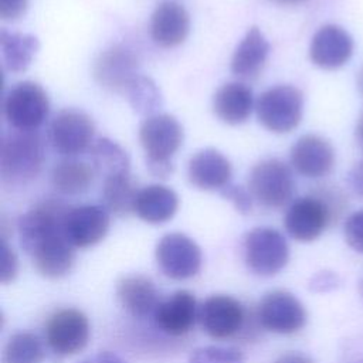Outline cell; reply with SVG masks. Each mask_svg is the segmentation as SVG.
Instances as JSON below:
<instances>
[{"label": "cell", "instance_id": "obj_1", "mask_svg": "<svg viewBox=\"0 0 363 363\" xmlns=\"http://www.w3.org/2000/svg\"><path fill=\"white\" fill-rule=\"evenodd\" d=\"M68 208L60 200L47 199L18 218L23 250L31 257L35 269L50 279L67 275L75 261V247L64 231Z\"/></svg>", "mask_w": 363, "mask_h": 363}, {"label": "cell", "instance_id": "obj_2", "mask_svg": "<svg viewBox=\"0 0 363 363\" xmlns=\"http://www.w3.org/2000/svg\"><path fill=\"white\" fill-rule=\"evenodd\" d=\"M45 159L44 142L35 130H14L3 138L0 149L1 180L10 186L31 182Z\"/></svg>", "mask_w": 363, "mask_h": 363}, {"label": "cell", "instance_id": "obj_3", "mask_svg": "<svg viewBox=\"0 0 363 363\" xmlns=\"http://www.w3.org/2000/svg\"><path fill=\"white\" fill-rule=\"evenodd\" d=\"M139 140L146 153V164L155 177L166 179L173 172L172 156L183 143V128L169 113L146 118L139 128Z\"/></svg>", "mask_w": 363, "mask_h": 363}, {"label": "cell", "instance_id": "obj_4", "mask_svg": "<svg viewBox=\"0 0 363 363\" xmlns=\"http://www.w3.org/2000/svg\"><path fill=\"white\" fill-rule=\"evenodd\" d=\"M248 190L254 200L267 208L286 206L295 193V180L289 166L279 159H264L250 173Z\"/></svg>", "mask_w": 363, "mask_h": 363}, {"label": "cell", "instance_id": "obj_5", "mask_svg": "<svg viewBox=\"0 0 363 363\" xmlns=\"http://www.w3.org/2000/svg\"><path fill=\"white\" fill-rule=\"evenodd\" d=\"M255 109L264 128L274 133H288L302 119L303 95L292 85H278L259 95Z\"/></svg>", "mask_w": 363, "mask_h": 363}, {"label": "cell", "instance_id": "obj_6", "mask_svg": "<svg viewBox=\"0 0 363 363\" xmlns=\"http://www.w3.org/2000/svg\"><path fill=\"white\" fill-rule=\"evenodd\" d=\"M244 255L248 268L257 275L278 274L289 261L285 237L271 227H255L244 238Z\"/></svg>", "mask_w": 363, "mask_h": 363}, {"label": "cell", "instance_id": "obj_7", "mask_svg": "<svg viewBox=\"0 0 363 363\" xmlns=\"http://www.w3.org/2000/svg\"><path fill=\"white\" fill-rule=\"evenodd\" d=\"M50 112V101L41 85L23 81L16 84L4 99V116L16 130H35Z\"/></svg>", "mask_w": 363, "mask_h": 363}, {"label": "cell", "instance_id": "obj_8", "mask_svg": "<svg viewBox=\"0 0 363 363\" xmlns=\"http://www.w3.org/2000/svg\"><path fill=\"white\" fill-rule=\"evenodd\" d=\"M156 261L162 272L172 279H189L201 268V250L194 240L182 233L163 235L156 245Z\"/></svg>", "mask_w": 363, "mask_h": 363}, {"label": "cell", "instance_id": "obj_9", "mask_svg": "<svg viewBox=\"0 0 363 363\" xmlns=\"http://www.w3.org/2000/svg\"><path fill=\"white\" fill-rule=\"evenodd\" d=\"M89 333L86 315L74 308L57 311L45 325L47 345L60 356H71L81 352L88 345Z\"/></svg>", "mask_w": 363, "mask_h": 363}, {"label": "cell", "instance_id": "obj_10", "mask_svg": "<svg viewBox=\"0 0 363 363\" xmlns=\"http://www.w3.org/2000/svg\"><path fill=\"white\" fill-rule=\"evenodd\" d=\"M95 125L89 115L77 109H64L51 121L48 138L60 155L77 156L92 146Z\"/></svg>", "mask_w": 363, "mask_h": 363}, {"label": "cell", "instance_id": "obj_11", "mask_svg": "<svg viewBox=\"0 0 363 363\" xmlns=\"http://www.w3.org/2000/svg\"><path fill=\"white\" fill-rule=\"evenodd\" d=\"M258 320L265 330L291 335L306 323V311L302 302L291 292L277 289L265 294L258 305Z\"/></svg>", "mask_w": 363, "mask_h": 363}, {"label": "cell", "instance_id": "obj_12", "mask_svg": "<svg viewBox=\"0 0 363 363\" xmlns=\"http://www.w3.org/2000/svg\"><path fill=\"white\" fill-rule=\"evenodd\" d=\"M332 220L333 214L326 203L312 193L291 203L284 217V225L294 240L309 242L316 240Z\"/></svg>", "mask_w": 363, "mask_h": 363}, {"label": "cell", "instance_id": "obj_13", "mask_svg": "<svg viewBox=\"0 0 363 363\" xmlns=\"http://www.w3.org/2000/svg\"><path fill=\"white\" fill-rule=\"evenodd\" d=\"M139 61L136 54L121 44L104 50L94 62L96 82L115 92H126L130 82L138 77Z\"/></svg>", "mask_w": 363, "mask_h": 363}, {"label": "cell", "instance_id": "obj_14", "mask_svg": "<svg viewBox=\"0 0 363 363\" xmlns=\"http://www.w3.org/2000/svg\"><path fill=\"white\" fill-rule=\"evenodd\" d=\"M109 211L96 204L71 207L64 220V231L75 248H88L101 242L109 231Z\"/></svg>", "mask_w": 363, "mask_h": 363}, {"label": "cell", "instance_id": "obj_15", "mask_svg": "<svg viewBox=\"0 0 363 363\" xmlns=\"http://www.w3.org/2000/svg\"><path fill=\"white\" fill-rule=\"evenodd\" d=\"M204 332L213 339H228L234 336L244 323V306L230 295H211L199 309Z\"/></svg>", "mask_w": 363, "mask_h": 363}, {"label": "cell", "instance_id": "obj_16", "mask_svg": "<svg viewBox=\"0 0 363 363\" xmlns=\"http://www.w3.org/2000/svg\"><path fill=\"white\" fill-rule=\"evenodd\" d=\"M353 54V38L336 24L322 26L312 37L309 45L311 61L323 69L343 67Z\"/></svg>", "mask_w": 363, "mask_h": 363}, {"label": "cell", "instance_id": "obj_17", "mask_svg": "<svg viewBox=\"0 0 363 363\" xmlns=\"http://www.w3.org/2000/svg\"><path fill=\"white\" fill-rule=\"evenodd\" d=\"M291 164L302 176L318 179L326 176L335 164V150L322 136L303 135L291 147Z\"/></svg>", "mask_w": 363, "mask_h": 363}, {"label": "cell", "instance_id": "obj_18", "mask_svg": "<svg viewBox=\"0 0 363 363\" xmlns=\"http://www.w3.org/2000/svg\"><path fill=\"white\" fill-rule=\"evenodd\" d=\"M199 315L197 302L190 291L182 289L162 299L153 313L156 326L170 335L182 336L187 333Z\"/></svg>", "mask_w": 363, "mask_h": 363}, {"label": "cell", "instance_id": "obj_19", "mask_svg": "<svg viewBox=\"0 0 363 363\" xmlns=\"http://www.w3.org/2000/svg\"><path fill=\"white\" fill-rule=\"evenodd\" d=\"M190 31V16L177 1H162L150 18V35L155 44L173 48L184 43Z\"/></svg>", "mask_w": 363, "mask_h": 363}, {"label": "cell", "instance_id": "obj_20", "mask_svg": "<svg viewBox=\"0 0 363 363\" xmlns=\"http://www.w3.org/2000/svg\"><path fill=\"white\" fill-rule=\"evenodd\" d=\"M233 174L230 160L218 150L207 147L191 156L187 166L190 183L200 190H223Z\"/></svg>", "mask_w": 363, "mask_h": 363}, {"label": "cell", "instance_id": "obj_21", "mask_svg": "<svg viewBox=\"0 0 363 363\" xmlns=\"http://www.w3.org/2000/svg\"><path fill=\"white\" fill-rule=\"evenodd\" d=\"M116 295L123 309L133 318H146L155 313L160 302L155 282L140 274L122 277L116 285Z\"/></svg>", "mask_w": 363, "mask_h": 363}, {"label": "cell", "instance_id": "obj_22", "mask_svg": "<svg viewBox=\"0 0 363 363\" xmlns=\"http://www.w3.org/2000/svg\"><path fill=\"white\" fill-rule=\"evenodd\" d=\"M269 50L271 47L264 33L252 26L231 57V72L244 79L257 78L268 60Z\"/></svg>", "mask_w": 363, "mask_h": 363}, {"label": "cell", "instance_id": "obj_23", "mask_svg": "<svg viewBox=\"0 0 363 363\" xmlns=\"http://www.w3.org/2000/svg\"><path fill=\"white\" fill-rule=\"evenodd\" d=\"M254 108V95L242 82H228L220 86L213 98L216 116L228 125L244 123Z\"/></svg>", "mask_w": 363, "mask_h": 363}, {"label": "cell", "instance_id": "obj_24", "mask_svg": "<svg viewBox=\"0 0 363 363\" xmlns=\"http://www.w3.org/2000/svg\"><path fill=\"white\" fill-rule=\"evenodd\" d=\"M177 208L179 197L176 191L162 184H149L140 189L135 203V214L149 224L169 221Z\"/></svg>", "mask_w": 363, "mask_h": 363}, {"label": "cell", "instance_id": "obj_25", "mask_svg": "<svg viewBox=\"0 0 363 363\" xmlns=\"http://www.w3.org/2000/svg\"><path fill=\"white\" fill-rule=\"evenodd\" d=\"M0 47L6 69L10 72H23L35 57L40 43L33 34L16 33L3 28L0 31Z\"/></svg>", "mask_w": 363, "mask_h": 363}, {"label": "cell", "instance_id": "obj_26", "mask_svg": "<svg viewBox=\"0 0 363 363\" xmlns=\"http://www.w3.org/2000/svg\"><path fill=\"white\" fill-rule=\"evenodd\" d=\"M95 170L84 162L67 159L58 162L51 170V184L67 196L85 193L94 182Z\"/></svg>", "mask_w": 363, "mask_h": 363}, {"label": "cell", "instance_id": "obj_27", "mask_svg": "<svg viewBox=\"0 0 363 363\" xmlns=\"http://www.w3.org/2000/svg\"><path fill=\"white\" fill-rule=\"evenodd\" d=\"M139 190L140 189H138L136 180L130 173L106 177L104 179L102 187L104 207L116 216L135 213V203Z\"/></svg>", "mask_w": 363, "mask_h": 363}, {"label": "cell", "instance_id": "obj_28", "mask_svg": "<svg viewBox=\"0 0 363 363\" xmlns=\"http://www.w3.org/2000/svg\"><path fill=\"white\" fill-rule=\"evenodd\" d=\"M91 160L95 173L104 176V179L130 173L128 153L108 138H101L91 146Z\"/></svg>", "mask_w": 363, "mask_h": 363}, {"label": "cell", "instance_id": "obj_29", "mask_svg": "<svg viewBox=\"0 0 363 363\" xmlns=\"http://www.w3.org/2000/svg\"><path fill=\"white\" fill-rule=\"evenodd\" d=\"M44 357L43 342L30 332H17L10 336L3 350V363H43Z\"/></svg>", "mask_w": 363, "mask_h": 363}, {"label": "cell", "instance_id": "obj_30", "mask_svg": "<svg viewBox=\"0 0 363 363\" xmlns=\"http://www.w3.org/2000/svg\"><path fill=\"white\" fill-rule=\"evenodd\" d=\"M128 99L133 111L146 118L156 115L155 112L162 105V95L153 79L138 75L126 89Z\"/></svg>", "mask_w": 363, "mask_h": 363}, {"label": "cell", "instance_id": "obj_31", "mask_svg": "<svg viewBox=\"0 0 363 363\" xmlns=\"http://www.w3.org/2000/svg\"><path fill=\"white\" fill-rule=\"evenodd\" d=\"M189 363H245V357L235 347L204 346L193 350Z\"/></svg>", "mask_w": 363, "mask_h": 363}, {"label": "cell", "instance_id": "obj_32", "mask_svg": "<svg viewBox=\"0 0 363 363\" xmlns=\"http://www.w3.org/2000/svg\"><path fill=\"white\" fill-rule=\"evenodd\" d=\"M343 231L349 247L363 254V210L352 213L346 218Z\"/></svg>", "mask_w": 363, "mask_h": 363}, {"label": "cell", "instance_id": "obj_33", "mask_svg": "<svg viewBox=\"0 0 363 363\" xmlns=\"http://www.w3.org/2000/svg\"><path fill=\"white\" fill-rule=\"evenodd\" d=\"M223 197L230 200L237 211L241 214H248L252 210V196L250 190H245L242 186H225L221 190Z\"/></svg>", "mask_w": 363, "mask_h": 363}, {"label": "cell", "instance_id": "obj_34", "mask_svg": "<svg viewBox=\"0 0 363 363\" xmlns=\"http://www.w3.org/2000/svg\"><path fill=\"white\" fill-rule=\"evenodd\" d=\"M18 272V259L13 248L6 242V238L1 240V271L0 281L1 284L11 282Z\"/></svg>", "mask_w": 363, "mask_h": 363}, {"label": "cell", "instance_id": "obj_35", "mask_svg": "<svg viewBox=\"0 0 363 363\" xmlns=\"http://www.w3.org/2000/svg\"><path fill=\"white\" fill-rule=\"evenodd\" d=\"M340 282V278L336 272L332 271H320L316 272L311 281H309V288L313 292H328L335 289Z\"/></svg>", "mask_w": 363, "mask_h": 363}, {"label": "cell", "instance_id": "obj_36", "mask_svg": "<svg viewBox=\"0 0 363 363\" xmlns=\"http://www.w3.org/2000/svg\"><path fill=\"white\" fill-rule=\"evenodd\" d=\"M28 6V0H0V17L11 21L21 17Z\"/></svg>", "mask_w": 363, "mask_h": 363}, {"label": "cell", "instance_id": "obj_37", "mask_svg": "<svg viewBox=\"0 0 363 363\" xmlns=\"http://www.w3.org/2000/svg\"><path fill=\"white\" fill-rule=\"evenodd\" d=\"M342 363H363V336L352 340V343L343 352Z\"/></svg>", "mask_w": 363, "mask_h": 363}, {"label": "cell", "instance_id": "obj_38", "mask_svg": "<svg viewBox=\"0 0 363 363\" xmlns=\"http://www.w3.org/2000/svg\"><path fill=\"white\" fill-rule=\"evenodd\" d=\"M347 182L349 186L352 187V190L363 197V160L357 162L349 172L347 176Z\"/></svg>", "mask_w": 363, "mask_h": 363}, {"label": "cell", "instance_id": "obj_39", "mask_svg": "<svg viewBox=\"0 0 363 363\" xmlns=\"http://www.w3.org/2000/svg\"><path fill=\"white\" fill-rule=\"evenodd\" d=\"M81 363H126L121 356H118L113 352H99L94 356L86 357L85 360H82Z\"/></svg>", "mask_w": 363, "mask_h": 363}, {"label": "cell", "instance_id": "obj_40", "mask_svg": "<svg viewBox=\"0 0 363 363\" xmlns=\"http://www.w3.org/2000/svg\"><path fill=\"white\" fill-rule=\"evenodd\" d=\"M274 363H315L309 356L299 352H288L275 359Z\"/></svg>", "mask_w": 363, "mask_h": 363}, {"label": "cell", "instance_id": "obj_41", "mask_svg": "<svg viewBox=\"0 0 363 363\" xmlns=\"http://www.w3.org/2000/svg\"><path fill=\"white\" fill-rule=\"evenodd\" d=\"M356 139H357L359 145L363 147V113L359 118L357 125H356Z\"/></svg>", "mask_w": 363, "mask_h": 363}, {"label": "cell", "instance_id": "obj_42", "mask_svg": "<svg viewBox=\"0 0 363 363\" xmlns=\"http://www.w3.org/2000/svg\"><path fill=\"white\" fill-rule=\"evenodd\" d=\"M356 82H357V89H359V92L363 95V67L360 68V71H359V74H357Z\"/></svg>", "mask_w": 363, "mask_h": 363}, {"label": "cell", "instance_id": "obj_43", "mask_svg": "<svg viewBox=\"0 0 363 363\" xmlns=\"http://www.w3.org/2000/svg\"><path fill=\"white\" fill-rule=\"evenodd\" d=\"M277 3H281V4H288V6H294V4H299V3H303L305 0H275Z\"/></svg>", "mask_w": 363, "mask_h": 363}, {"label": "cell", "instance_id": "obj_44", "mask_svg": "<svg viewBox=\"0 0 363 363\" xmlns=\"http://www.w3.org/2000/svg\"><path fill=\"white\" fill-rule=\"evenodd\" d=\"M359 292H360V295H362V298H363V279H362L360 284H359Z\"/></svg>", "mask_w": 363, "mask_h": 363}]
</instances>
